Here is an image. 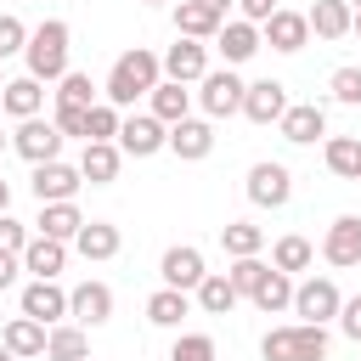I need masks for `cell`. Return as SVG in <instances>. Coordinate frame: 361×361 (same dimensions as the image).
I'll list each match as a JSON object with an SVG mask.
<instances>
[{
    "mask_svg": "<svg viewBox=\"0 0 361 361\" xmlns=\"http://www.w3.org/2000/svg\"><path fill=\"white\" fill-rule=\"evenodd\" d=\"M152 85H164V56H152L147 45H135V51H124V56L113 62L102 96H107L113 107H135V96H152Z\"/></svg>",
    "mask_w": 361,
    "mask_h": 361,
    "instance_id": "obj_1",
    "label": "cell"
},
{
    "mask_svg": "<svg viewBox=\"0 0 361 361\" xmlns=\"http://www.w3.org/2000/svg\"><path fill=\"white\" fill-rule=\"evenodd\" d=\"M23 62H28V79H39V85L62 79V73H68V23H62V17H45V23L28 34Z\"/></svg>",
    "mask_w": 361,
    "mask_h": 361,
    "instance_id": "obj_2",
    "label": "cell"
},
{
    "mask_svg": "<svg viewBox=\"0 0 361 361\" xmlns=\"http://www.w3.org/2000/svg\"><path fill=\"white\" fill-rule=\"evenodd\" d=\"M226 11H231V0H180L175 6V34L180 39H214L226 28Z\"/></svg>",
    "mask_w": 361,
    "mask_h": 361,
    "instance_id": "obj_3",
    "label": "cell"
},
{
    "mask_svg": "<svg viewBox=\"0 0 361 361\" xmlns=\"http://www.w3.org/2000/svg\"><path fill=\"white\" fill-rule=\"evenodd\" d=\"M197 85H203V90H197V102H203V113H209V118H231V113H243V96H248V85H243L231 68H220V73H203Z\"/></svg>",
    "mask_w": 361,
    "mask_h": 361,
    "instance_id": "obj_4",
    "label": "cell"
},
{
    "mask_svg": "<svg viewBox=\"0 0 361 361\" xmlns=\"http://www.w3.org/2000/svg\"><path fill=\"white\" fill-rule=\"evenodd\" d=\"M293 310L305 316V322H316V327H327L338 310H344V299H338V288H333V276H310V282H299L293 288Z\"/></svg>",
    "mask_w": 361,
    "mask_h": 361,
    "instance_id": "obj_5",
    "label": "cell"
},
{
    "mask_svg": "<svg viewBox=\"0 0 361 361\" xmlns=\"http://www.w3.org/2000/svg\"><path fill=\"white\" fill-rule=\"evenodd\" d=\"M164 147H169V124H158L152 113H135V118L118 124V152H130V158H152V152H164Z\"/></svg>",
    "mask_w": 361,
    "mask_h": 361,
    "instance_id": "obj_6",
    "label": "cell"
},
{
    "mask_svg": "<svg viewBox=\"0 0 361 361\" xmlns=\"http://www.w3.org/2000/svg\"><path fill=\"white\" fill-rule=\"evenodd\" d=\"M62 141H68V135H62L51 118H23V124H17V135H11V147H17L28 164H51V158L62 152Z\"/></svg>",
    "mask_w": 361,
    "mask_h": 361,
    "instance_id": "obj_7",
    "label": "cell"
},
{
    "mask_svg": "<svg viewBox=\"0 0 361 361\" xmlns=\"http://www.w3.org/2000/svg\"><path fill=\"white\" fill-rule=\"evenodd\" d=\"M322 259L338 265V271L361 265V214H338V220L327 226V237H322Z\"/></svg>",
    "mask_w": 361,
    "mask_h": 361,
    "instance_id": "obj_8",
    "label": "cell"
},
{
    "mask_svg": "<svg viewBox=\"0 0 361 361\" xmlns=\"http://www.w3.org/2000/svg\"><path fill=\"white\" fill-rule=\"evenodd\" d=\"M288 107H293L288 102V85H276V79H254L248 96H243V118L248 124H282Z\"/></svg>",
    "mask_w": 361,
    "mask_h": 361,
    "instance_id": "obj_9",
    "label": "cell"
},
{
    "mask_svg": "<svg viewBox=\"0 0 361 361\" xmlns=\"http://www.w3.org/2000/svg\"><path fill=\"white\" fill-rule=\"evenodd\" d=\"M79 186H85V175H79L73 164H62V158L34 164V197H39V203H73Z\"/></svg>",
    "mask_w": 361,
    "mask_h": 361,
    "instance_id": "obj_10",
    "label": "cell"
},
{
    "mask_svg": "<svg viewBox=\"0 0 361 361\" xmlns=\"http://www.w3.org/2000/svg\"><path fill=\"white\" fill-rule=\"evenodd\" d=\"M293 197V175H288V164H254L248 169V203H259V209H282Z\"/></svg>",
    "mask_w": 361,
    "mask_h": 361,
    "instance_id": "obj_11",
    "label": "cell"
},
{
    "mask_svg": "<svg viewBox=\"0 0 361 361\" xmlns=\"http://www.w3.org/2000/svg\"><path fill=\"white\" fill-rule=\"evenodd\" d=\"M158 276H164V288H180V293L192 288V293H197V282H203L209 271H203V254H197L192 243H175V248H164Z\"/></svg>",
    "mask_w": 361,
    "mask_h": 361,
    "instance_id": "obj_12",
    "label": "cell"
},
{
    "mask_svg": "<svg viewBox=\"0 0 361 361\" xmlns=\"http://www.w3.org/2000/svg\"><path fill=\"white\" fill-rule=\"evenodd\" d=\"M68 316H73L79 327H102V322L113 316V288H107V282H79V288L68 293Z\"/></svg>",
    "mask_w": 361,
    "mask_h": 361,
    "instance_id": "obj_13",
    "label": "cell"
},
{
    "mask_svg": "<svg viewBox=\"0 0 361 361\" xmlns=\"http://www.w3.org/2000/svg\"><path fill=\"white\" fill-rule=\"evenodd\" d=\"M169 152L186 158V164L209 158V152H214V124H209V118H180V124H169Z\"/></svg>",
    "mask_w": 361,
    "mask_h": 361,
    "instance_id": "obj_14",
    "label": "cell"
},
{
    "mask_svg": "<svg viewBox=\"0 0 361 361\" xmlns=\"http://www.w3.org/2000/svg\"><path fill=\"white\" fill-rule=\"evenodd\" d=\"M259 34H265V45H271V51H288V56H293V51H305V39H310V17H299V11H282V6H276V11H271V23H265Z\"/></svg>",
    "mask_w": 361,
    "mask_h": 361,
    "instance_id": "obj_15",
    "label": "cell"
},
{
    "mask_svg": "<svg viewBox=\"0 0 361 361\" xmlns=\"http://www.w3.org/2000/svg\"><path fill=\"white\" fill-rule=\"evenodd\" d=\"M164 73H169L175 85L203 79V73H209V51H203V39H175V45L164 51Z\"/></svg>",
    "mask_w": 361,
    "mask_h": 361,
    "instance_id": "obj_16",
    "label": "cell"
},
{
    "mask_svg": "<svg viewBox=\"0 0 361 361\" xmlns=\"http://www.w3.org/2000/svg\"><path fill=\"white\" fill-rule=\"evenodd\" d=\"M282 141H293V147H310L316 135H327V113L316 107V102H293L288 113H282Z\"/></svg>",
    "mask_w": 361,
    "mask_h": 361,
    "instance_id": "obj_17",
    "label": "cell"
},
{
    "mask_svg": "<svg viewBox=\"0 0 361 361\" xmlns=\"http://www.w3.org/2000/svg\"><path fill=\"white\" fill-rule=\"evenodd\" d=\"M118 164H124L118 141H85V152H79V175H85L90 186H107V180H118Z\"/></svg>",
    "mask_w": 361,
    "mask_h": 361,
    "instance_id": "obj_18",
    "label": "cell"
},
{
    "mask_svg": "<svg viewBox=\"0 0 361 361\" xmlns=\"http://www.w3.org/2000/svg\"><path fill=\"white\" fill-rule=\"evenodd\" d=\"M23 316H34L39 327H51V322L68 316V293H62L56 282H28V288H23Z\"/></svg>",
    "mask_w": 361,
    "mask_h": 361,
    "instance_id": "obj_19",
    "label": "cell"
},
{
    "mask_svg": "<svg viewBox=\"0 0 361 361\" xmlns=\"http://www.w3.org/2000/svg\"><path fill=\"white\" fill-rule=\"evenodd\" d=\"M305 17H310V34H316V39H344V34L355 28V11H350V0H316Z\"/></svg>",
    "mask_w": 361,
    "mask_h": 361,
    "instance_id": "obj_20",
    "label": "cell"
},
{
    "mask_svg": "<svg viewBox=\"0 0 361 361\" xmlns=\"http://www.w3.org/2000/svg\"><path fill=\"white\" fill-rule=\"evenodd\" d=\"M62 259H68V243H56V237H39V231H34V243L23 248V271H34V282H56Z\"/></svg>",
    "mask_w": 361,
    "mask_h": 361,
    "instance_id": "obj_21",
    "label": "cell"
},
{
    "mask_svg": "<svg viewBox=\"0 0 361 361\" xmlns=\"http://www.w3.org/2000/svg\"><path fill=\"white\" fill-rule=\"evenodd\" d=\"M214 39H220V56H226V68L248 62V56H254V51L265 45V34H259L254 23H243V17H237V23H226V28L214 34Z\"/></svg>",
    "mask_w": 361,
    "mask_h": 361,
    "instance_id": "obj_22",
    "label": "cell"
},
{
    "mask_svg": "<svg viewBox=\"0 0 361 361\" xmlns=\"http://www.w3.org/2000/svg\"><path fill=\"white\" fill-rule=\"evenodd\" d=\"M0 107L23 124V118H39V107H45V90H39V79H6V90H0Z\"/></svg>",
    "mask_w": 361,
    "mask_h": 361,
    "instance_id": "obj_23",
    "label": "cell"
},
{
    "mask_svg": "<svg viewBox=\"0 0 361 361\" xmlns=\"http://www.w3.org/2000/svg\"><path fill=\"white\" fill-rule=\"evenodd\" d=\"M79 226H85V214H79L73 203H39V220H34V231H39V237L73 243V237H79Z\"/></svg>",
    "mask_w": 361,
    "mask_h": 361,
    "instance_id": "obj_24",
    "label": "cell"
},
{
    "mask_svg": "<svg viewBox=\"0 0 361 361\" xmlns=\"http://www.w3.org/2000/svg\"><path fill=\"white\" fill-rule=\"evenodd\" d=\"M45 338H51V333H45L34 316H11L6 333H0V344H6L11 355H45Z\"/></svg>",
    "mask_w": 361,
    "mask_h": 361,
    "instance_id": "obj_25",
    "label": "cell"
},
{
    "mask_svg": "<svg viewBox=\"0 0 361 361\" xmlns=\"http://www.w3.org/2000/svg\"><path fill=\"white\" fill-rule=\"evenodd\" d=\"M186 107H192V90H186V85H175V79L152 85V118H158V124H180V118H192Z\"/></svg>",
    "mask_w": 361,
    "mask_h": 361,
    "instance_id": "obj_26",
    "label": "cell"
},
{
    "mask_svg": "<svg viewBox=\"0 0 361 361\" xmlns=\"http://www.w3.org/2000/svg\"><path fill=\"white\" fill-rule=\"evenodd\" d=\"M73 248H79L85 259H113V254H118V226H107V220H85L79 237H73Z\"/></svg>",
    "mask_w": 361,
    "mask_h": 361,
    "instance_id": "obj_27",
    "label": "cell"
},
{
    "mask_svg": "<svg viewBox=\"0 0 361 361\" xmlns=\"http://www.w3.org/2000/svg\"><path fill=\"white\" fill-rule=\"evenodd\" d=\"M220 248H226L231 259H254V254L265 248V231L248 226V220H226V226H220Z\"/></svg>",
    "mask_w": 361,
    "mask_h": 361,
    "instance_id": "obj_28",
    "label": "cell"
},
{
    "mask_svg": "<svg viewBox=\"0 0 361 361\" xmlns=\"http://www.w3.org/2000/svg\"><path fill=\"white\" fill-rule=\"evenodd\" d=\"M237 299H243V293H237V288H231V276H220V271H209V276L197 282V305H203L209 316H231V310H237Z\"/></svg>",
    "mask_w": 361,
    "mask_h": 361,
    "instance_id": "obj_29",
    "label": "cell"
},
{
    "mask_svg": "<svg viewBox=\"0 0 361 361\" xmlns=\"http://www.w3.org/2000/svg\"><path fill=\"white\" fill-rule=\"evenodd\" d=\"M180 316H192V299H186L180 288H158V293L147 299V322H152V327H180Z\"/></svg>",
    "mask_w": 361,
    "mask_h": 361,
    "instance_id": "obj_30",
    "label": "cell"
},
{
    "mask_svg": "<svg viewBox=\"0 0 361 361\" xmlns=\"http://www.w3.org/2000/svg\"><path fill=\"white\" fill-rule=\"evenodd\" d=\"M45 361H90V338H85V327H51V338H45Z\"/></svg>",
    "mask_w": 361,
    "mask_h": 361,
    "instance_id": "obj_31",
    "label": "cell"
},
{
    "mask_svg": "<svg viewBox=\"0 0 361 361\" xmlns=\"http://www.w3.org/2000/svg\"><path fill=\"white\" fill-rule=\"evenodd\" d=\"M248 299H254V305H259L265 316L288 310V305H293V282H288V271H276V265H271V276H265V282H259V288H254Z\"/></svg>",
    "mask_w": 361,
    "mask_h": 361,
    "instance_id": "obj_32",
    "label": "cell"
},
{
    "mask_svg": "<svg viewBox=\"0 0 361 361\" xmlns=\"http://www.w3.org/2000/svg\"><path fill=\"white\" fill-rule=\"evenodd\" d=\"M327 169L344 180H361V141L355 135H333L327 141Z\"/></svg>",
    "mask_w": 361,
    "mask_h": 361,
    "instance_id": "obj_33",
    "label": "cell"
},
{
    "mask_svg": "<svg viewBox=\"0 0 361 361\" xmlns=\"http://www.w3.org/2000/svg\"><path fill=\"white\" fill-rule=\"evenodd\" d=\"M310 259H316V248H310L305 237H276V248H271V265H276V271H288V276H293V271H305Z\"/></svg>",
    "mask_w": 361,
    "mask_h": 361,
    "instance_id": "obj_34",
    "label": "cell"
},
{
    "mask_svg": "<svg viewBox=\"0 0 361 361\" xmlns=\"http://www.w3.org/2000/svg\"><path fill=\"white\" fill-rule=\"evenodd\" d=\"M56 102H62V107H96V85H90V73H73V68H68V73L56 79Z\"/></svg>",
    "mask_w": 361,
    "mask_h": 361,
    "instance_id": "obj_35",
    "label": "cell"
},
{
    "mask_svg": "<svg viewBox=\"0 0 361 361\" xmlns=\"http://www.w3.org/2000/svg\"><path fill=\"white\" fill-rule=\"evenodd\" d=\"M293 344H299V361H327V327H316V322H299L293 327Z\"/></svg>",
    "mask_w": 361,
    "mask_h": 361,
    "instance_id": "obj_36",
    "label": "cell"
},
{
    "mask_svg": "<svg viewBox=\"0 0 361 361\" xmlns=\"http://www.w3.org/2000/svg\"><path fill=\"white\" fill-rule=\"evenodd\" d=\"M169 361H220V350H214L209 333H180L175 350H169Z\"/></svg>",
    "mask_w": 361,
    "mask_h": 361,
    "instance_id": "obj_37",
    "label": "cell"
},
{
    "mask_svg": "<svg viewBox=\"0 0 361 361\" xmlns=\"http://www.w3.org/2000/svg\"><path fill=\"white\" fill-rule=\"evenodd\" d=\"M226 276H231V288H237V293H254V288H259V282L271 276V265H265V259L254 254V259H237V265H231Z\"/></svg>",
    "mask_w": 361,
    "mask_h": 361,
    "instance_id": "obj_38",
    "label": "cell"
},
{
    "mask_svg": "<svg viewBox=\"0 0 361 361\" xmlns=\"http://www.w3.org/2000/svg\"><path fill=\"white\" fill-rule=\"evenodd\" d=\"M259 355L265 361H299V344H293V327H271L259 338Z\"/></svg>",
    "mask_w": 361,
    "mask_h": 361,
    "instance_id": "obj_39",
    "label": "cell"
},
{
    "mask_svg": "<svg viewBox=\"0 0 361 361\" xmlns=\"http://www.w3.org/2000/svg\"><path fill=\"white\" fill-rule=\"evenodd\" d=\"M327 90H333V102H344V107H361V68H338V73L327 79Z\"/></svg>",
    "mask_w": 361,
    "mask_h": 361,
    "instance_id": "obj_40",
    "label": "cell"
},
{
    "mask_svg": "<svg viewBox=\"0 0 361 361\" xmlns=\"http://www.w3.org/2000/svg\"><path fill=\"white\" fill-rule=\"evenodd\" d=\"M118 124H124V118H118V107H113V102H96V107H90V141H113V135H118Z\"/></svg>",
    "mask_w": 361,
    "mask_h": 361,
    "instance_id": "obj_41",
    "label": "cell"
},
{
    "mask_svg": "<svg viewBox=\"0 0 361 361\" xmlns=\"http://www.w3.org/2000/svg\"><path fill=\"white\" fill-rule=\"evenodd\" d=\"M51 124H56L62 135H85V141H90V107H62V102H56V118H51Z\"/></svg>",
    "mask_w": 361,
    "mask_h": 361,
    "instance_id": "obj_42",
    "label": "cell"
},
{
    "mask_svg": "<svg viewBox=\"0 0 361 361\" xmlns=\"http://www.w3.org/2000/svg\"><path fill=\"white\" fill-rule=\"evenodd\" d=\"M23 45H28V28H23L11 11H0V62H6V56H17Z\"/></svg>",
    "mask_w": 361,
    "mask_h": 361,
    "instance_id": "obj_43",
    "label": "cell"
},
{
    "mask_svg": "<svg viewBox=\"0 0 361 361\" xmlns=\"http://www.w3.org/2000/svg\"><path fill=\"white\" fill-rule=\"evenodd\" d=\"M34 237H28V226L23 220H11V214H0V254H23Z\"/></svg>",
    "mask_w": 361,
    "mask_h": 361,
    "instance_id": "obj_44",
    "label": "cell"
},
{
    "mask_svg": "<svg viewBox=\"0 0 361 361\" xmlns=\"http://www.w3.org/2000/svg\"><path fill=\"white\" fill-rule=\"evenodd\" d=\"M338 327H344V338H355V344H361V293H355V299H344Z\"/></svg>",
    "mask_w": 361,
    "mask_h": 361,
    "instance_id": "obj_45",
    "label": "cell"
},
{
    "mask_svg": "<svg viewBox=\"0 0 361 361\" xmlns=\"http://www.w3.org/2000/svg\"><path fill=\"white\" fill-rule=\"evenodd\" d=\"M237 6H243V23H254V28H265L276 11V0H237Z\"/></svg>",
    "mask_w": 361,
    "mask_h": 361,
    "instance_id": "obj_46",
    "label": "cell"
},
{
    "mask_svg": "<svg viewBox=\"0 0 361 361\" xmlns=\"http://www.w3.org/2000/svg\"><path fill=\"white\" fill-rule=\"evenodd\" d=\"M17 259H23V254H0V293L17 282Z\"/></svg>",
    "mask_w": 361,
    "mask_h": 361,
    "instance_id": "obj_47",
    "label": "cell"
},
{
    "mask_svg": "<svg viewBox=\"0 0 361 361\" xmlns=\"http://www.w3.org/2000/svg\"><path fill=\"white\" fill-rule=\"evenodd\" d=\"M6 209H11V180L0 175V214H6Z\"/></svg>",
    "mask_w": 361,
    "mask_h": 361,
    "instance_id": "obj_48",
    "label": "cell"
},
{
    "mask_svg": "<svg viewBox=\"0 0 361 361\" xmlns=\"http://www.w3.org/2000/svg\"><path fill=\"white\" fill-rule=\"evenodd\" d=\"M350 34H361V11H355V28H350Z\"/></svg>",
    "mask_w": 361,
    "mask_h": 361,
    "instance_id": "obj_49",
    "label": "cell"
},
{
    "mask_svg": "<svg viewBox=\"0 0 361 361\" xmlns=\"http://www.w3.org/2000/svg\"><path fill=\"white\" fill-rule=\"evenodd\" d=\"M0 361H11V350H6V344H0Z\"/></svg>",
    "mask_w": 361,
    "mask_h": 361,
    "instance_id": "obj_50",
    "label": "cell"
},
{
    "mask_svg": "<svg viewBox=\"0 0 361 361\" xmlns=\"http://www.w3.org/2000/svg\"><path fill=\"white\" fill-rule=\"evenodd\" d=\"M350 11H361V0H350Z\"/></svg>",
    "mask_w": 361,
    "mask_h": 361,
    "instance_id": "obj_51",
    "label": "cell"
},
{
    "mask_svg": "<svg viewBox=\"0 0 361 361\" xmlns=\"http://www.w3.org/2000/svg\"><path fill=\"white\" fill-rule=\"evenodd\" d=\"M0 152H6V130H0Z\"/></svg>",
    "mask_w": 361,
    "mask_h": 361,
    "instance_id": "obj_52",
    "label": "cell"
},
{
    "mask_svg": "<svg viewBox=\"0 0 361 361\" xmlns=\"http://www.w3.org/2000/svg\"><path fill=\"white\" fill-rule=\"evenodd\" d=\"M0 90H6V73H0Z\"/></svg>",
    "mask_w": 361,
    "mask_h": 361,
    "instance_id": "obj_53",
    "label": "cell"
},
{
    "mask_svg": "<svg viewBox=\"0 0 361 361\" xmlns=\"http://www.w3.org/2000/svg\"><path fill=\"white\" fill-rule=\"evenodd\" d=\"M147 6H164V0H147Z\"/></svg>",
    "mask_w": 361,
    "mask_h": 361,
    "instance_id": "obj_54",
    "label": "cell"
}]
</instances>
